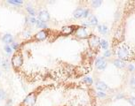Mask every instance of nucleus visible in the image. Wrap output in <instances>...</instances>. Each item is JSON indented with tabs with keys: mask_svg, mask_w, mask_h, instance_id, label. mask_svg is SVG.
I'll return each instance as SVG.
<instances>
[{
	"mask_svg": "<svg viewBox=\"0 0 135 106\" xmlns=\"http://www.w3.org/2000/svg\"><path fill=\"white\" fill-rule=\"evenodd\" d=\"M95 86H96L97 89L99 90V91H105V90L108 89V86H107V84L105 82H103V81H98L96 82V84H95Z\"/></svg>",
	"mask_w": 135,
	"mask_h": 106,
	"instance_id": "9d476101",
	"label": "nucleus"
},
{
	"mask_svg": "<svg viewBox=\"0 0 135 106\" xmlns=\"http://www.w3.org/2000/svg\"><path fill=\"white\" fill-rule=\"evenodd\" d=\"M22 61H23L22 56L20 53H16V54L13 57V58H12V65H13V66L15 67V68H19V67L22 65Z\"/></svg>",
	"mask_w": 135,
	"mask_h": 106,
	"instance_id": "20e7f679",
	"label": "nucleus"
},
{
	"mask_svg": "<svg viewBox=\"0 0 135 106\" xmlns=\"http://www.w3.org/2000/svg\"><path fill=\"white\" fill-rule=\"evenodd\" d=\"M88 22H89L90 26H96L98 25V19H97L96 16L93 15V16H91L90 20H88Z\"/></svg>",
	"mask_w": 135,
	"mask_h": 106,
	"instance_id": "4468645a",
	"label": "nucleus"
},
{
	"mask_svg": "<svg viewBox=\"0 0 135 106\" xmlns=\"http://www.w3.org/2000/svg\"><path fill=\"white\" fill-rule=\"evenodd\" d=\"M5 51L7 53V54H12L13 53V49L11 48V46H9L8 44H6L5 45Z\"/></svg>",
	"mask_w": 135,
	"mask_h": 106,
	"instance_id": "412c9836",
	"label": "nucleus"
},
{
	"mask_svg": "<svg viewBox=\"0 0 135 106\" xmlns=\"http://www.w3.org/2000/svg\"><path fill=\"white\" fill-rule=\"evenodd\" d=\"M26 10H27V12L29 13V14H30L32 17H35L36 15H37V13H36V10L34 9L32 6H27V7H26Z\"/></svg>",
	"mask_w": 135,
	"mask_h": 106,
	"instance_id": "dca6fc26",
	"label": "nucleus"
},
{
	"mask_svg": "<svg viewBox=\"0 0 135 106\" xmlns=\"http://www.w3.org/2000/svg\"><path fill=\"white\" fill-rule=\"evenodd\" d=\"M128 69H129V71H131V72H133L134 71V66H133V65H128Z\"/></svg>",
	"mask_w": 135,
	"mask_h": 106,
	"instance_id": "7c9ffc66",
	"label": "nucleus"
},
{
	"mask_svg": "<svg viewBox=\"0 0 135 106\" xmlns=\"http://www.w3.org/2000/svg\"><path fill=\"white\" fill-rule=\"evenodd\" d=\"M133 100H134V99H133V98H131V100H130V102H131V104H132V105H133V104H134V102H133Z\"/></svg>",
	"mask_w": 135,
	"mask_h": 106,
	"instance_id": "2f4dec72",
	"label": "nucleus"
},
{
	"mask_svg": "<svg viewBox=\"0 0 135 106\" xmlns=\"http://www.w3.org/2000/svg\"><path fill=\"white\" fill-rule=\"evenodd\" d=\"M90 14V11L88 9H84V13H83V17L84 18H88Z\"/></svg>",
	"mask_w": 135,
	"mask_h": 106,
	"instance_id": "393cba45",
	"label": "nucleus"
},
{
	"mask_svg": "<svg viewBox=\"0 0 135 106\" xmlns=\"http://www.w3.org/2000/svg\"><path fill=\"white\" fill-rule=\"evenodd\" d=\"M111 56V51H110L109 50H106L104 51V57H106V58H109V57Z\"/></svg>",
	"mask_w": 135,
	"mask_h": 106,
	"instance_id": "cd10ccee",
	"label": "nucleus"
},
{
	"mask_svg": "<svg viewBox=\"0 0 135 106\" xmlns=\"http://www.w3.org/2000/svg\"><path fill=\"white\" fill-rule=\"evenodd\" d=\"M101 4H102V1H101V0H94V1L92 2V6H93L94 8L100 7V6Z\"/></svg>",
	"mask_w": 135,
	"mask_h": 106,
	"instance_id": "aec40b11",
	"label": "nucleus"
},
{
	"mask_svg": "<svg viewBox=\"0 0 135 106\" xmlns=\"http://www.w3.org/2000/svg\"><path fill=\"white\" fill-rule=\"evenodd\" d=\"M48 34L44 29H42L39 32H37L35 36V39L37 40V41H44V40L47 38Z\"/></svg>",
	"mask_w": 135,
	"mask_h": 106,
	"instance_id": "6e6552de",
	"label": "nucleus"
},
{
	"mask_svg": "<svg viewBox=\"0 0 135 106\" xmlns=\"http://www.w3.org/2000/svg\"><path fill=\"white\" fill-rule=\"evenodd\" d=\"M75 26H66V27H63L61 28V33L65 36H70L75 30Z\"/></svg>",
	"mask_w": 135,
	"mask_h": 106,
	"instance_id": "1a4fd4ad",
	"label": "nucleus"
},
{
	"mask_svg": "<svg viewBox=\"0 0 135 106\" xmlns=\"http://www.w3.org/2000/svg\"><path fill=\"white\" fill-rule=\"evenodd\" d=\"M116 54H117L118 59L122 60V61H131L133 59L134 52H133V48L131 45L125 43H121L117 46Z\"/></svg>",
	"mask_w": 135,
	"mask_h": 106,
	"instance_id": "f257e3e1",
	"label": "nucleus"
},
{
	"mask_svg": "<svg viewBox=\"0 0 135 106\" xmlns=\"http://www.w3.org/2000/svg\"><path fill=\"white\" fill-rule=\"evenodd\" d=\"M84 82H86L87 84H93V79H92V78H90V77L84 78Z\"/></svg>",
	"mask_w": 135,
	"mask_h": 106,
	"instance_id": "5701e85b",
	"label": "nucleus"
},
{
	"mask_svg": "<svg viewBox=\"0 0 135 106\" xmlns=\"http://www.w3.org/2000/svg\"><path fill=\"white\" fill-rule=\"evenodd\" d=\"M7 3L11 5H14V6H21L23 4L22 1H20V0H8Z\"/></svg>",
	"mask_w": 135,
	"mask_h": 106,
	"instance_id": "6ab92c4d",
	"label": "nucleus"
},
{
	"mask_svg": "<svg viewBox=\"0 0 135 106\" xmlns=\"http://www.w3.org/2000/svg\"><path fill=\"white\" fill-rule=\"evenodd\" d=\"M98 31L100 33V34H105L107 32H108V27L105 25H99L98 26Z\"/></svg>",
	"mask_w": 135,
	"mask_h": 106,
	"instance_id": "2eb2a0df",
	"label": "nucleus"
},
{
	"mask_svg": "<svg viewBox=\"0 0 135 106\" xmlns=\"http://www.w3.org/2000/svg\"><path fill=\"white\" fill-rule=\"evenodd\" d=\"M83 13H84V9L83 8H77V9L75 10L73 15L76 19H80L83 17Z\"/></svg>",
	"mask_w": 135,
	"mask_h": 106,
	"instance_id": "f8f14e48",
	"label": "nucleus"
},
{
	"mask_svg": "<svg viewBox=\"0 0 135 106\" xmlns=\"http://www.w3.org/2000/svg\"><path fill=\"white\" fill-rule=\"evenodd\" d=\"M76 36L80 39H84V38H88V33L85 27H79L76 28Z\"/></svg>",
	"mask_w": 135,
	"mask_h": 106,
	"instance_id": "39448f33",
	"label": "nucleus"
},
{
	"mask_svg": "<svg viewBox=\"0 0 135 106\" xmlns=\"http://www.w3.org/2000/svg\"><path fill=\"white\" fill-rule=\"evenodd\" d=\"M23 36H24V37H26V38H28V37H30V32L29 31H25V32L23 33Z\"/></svg>",
	"mask_w": 135,
	"mask_h": 106,
	"instance_id": "c756f323",
	"label": "nucleus"
},
{
	"mask_svg": "<svg viewBox=\"0 0 135 106\" xmlns=\"http://www.w3.org/2000/svg\"><path fill=\"white\" fill-rule=\"evenodd\" d=\"M11 48L13 49V50H18V48H19V44L17 43H12Z\"/></svg>",
	"mask_w": 135,
	"mask_h": 106,
	"instance_id": "bb28decb",
	"label": "nucleus"
},
{
	"mask_svg": "<svg viewBox=\"0 0 135 106\" xmlns=\"http://www.w3.org/2000/svg\"><path fill=\"white\" fill-rule=\"evenodd\" d=\"M0 64H1V65H2L3 68H5V69H8V67H9V65H8V60L7 59H4Z\"/></svg>",
	"mask_w": 135,
	"mask_h": 106,
	"instance_id": "4be33fe9",
	"label": "nucleus"
},
{
	"mask_svg": "<svg viewBox=\"0 0 135 106\" xmlns=\"http://www.w3.org/2000/svg\"><path fill=\"white\" fill-rule=\"evenodd\" d=\"M114 65H115L117 68H124L126 65V64L124 61H122V60H120V59H116L115 61H114Z\"/></svg>",
	"mask_w": 135,
	"mask_h": 106,
	"instance_id": "ddd939ff",
	"label": "nucleus"
},
{
	"mask_svg": "<svg viewBox=\"0 0 135 106\" xmlns=\"http://www.w3.org/2000/svg\"><path fill=\"white\" fill-rule=\"evenodd\" d=\"M100 47L103 49V50H108V43L106 40H100Z\"/></svg>",
	"mask_w": 135,
	"mask_h": 106,
	"instance_id": "f3484780",
	"label": "nucleus"
},
{
	"mask_svg": "<svg viewBox=\"0 0 135 106\" xmlns=\"http://www.w3.org/2000/svg\"><path fill=\"white\" fill-rule=\"evenodd\" d=\"M2 41H3V43H5L6 44L12 43H13V36H12V34H6L2 37Z\"/></svg>",
	"mask_w": 135,
	"mask_h": 106,
	"instance_id": "9b49d317",
	"label": "nucleus"
},
{
	"mask_svg": "<svg viewBox=\"0 0 135 106\" xmlns=\"http://www.w3.org/2000/svg\"><path fill=\"white\" fill-rule=\"evenodd\" d=\"M97 96L100 97V98H104V97L106 96V94L102 91H98L97 92Z\"/></svg>",
	"mask_w": 135,
	"mask_h": 106,
	"instance_id": "b1692460",
	"label": "nucleus"
},
{
	"mask_svg": "<svg viewBox=\"0 0 135 106\" xmlns=\"http://www.w3.org/2000/svg\"><path fill=\"white\" fill-rule=\"evenodd\" d=\"M29 23L30 24H35L36 23V18L35 17H30V18L29 19Z\"/></svg>",
	"mask_w": 135,
	"mask_h": 106,
	"instance_id": "c85d7f7f",
	"label": "nucleus"
},
{
	"mask_svg": "<svg viewBox=\"0 0 135 106\" xmlns=\"http://www.w3.org/2000/svg\"><path fill=\"white\" fill-rule=\"evenodd\" d=\"M5 98H6V92L3 89H0V100H3Z\"/></svg>",
	"mask_w": 135,
	"mask_h": 106,
	"instance_id": "a878e982",
	"label": "nucleus"
},
{
	"mask_svg": "<svg viewBox=\"0 0 135 106\" xmlns=\"http://www.w3.org/2000/svg\"><path fill=\"white\" fill-rule=\"evenodd\" d=\"M37 17H38V20L44 22V23L49 21V20H50V14L48 13L47 11H46V10L41 11L40 13L37 14Z\"/></svg>",
	"mask_w": 135,
	"mask_h": 106,
	"instance_id": "0eeeda50",
	"label": "nucleus"
},
{
	"mask_svg": "<svg viewBox=\"0 0 135 106\" xmlns=\"http://www.w3.org/2000/svg\"><path fill=\"white\" fill-rule=\"evenodd\" d=\"M0 63H1V59H0Z\"/></svg>",
	"mask_w": 135,
	"mask_h": 106,
	"instance_id": "473e14b6",
	"label": "nucleus"
},
{
	"mask_svg": "<svg viewBox=\"0 0 135 106\" xmlns=\"http://www.w3.org/2000/svg\"><path fill=\"white\" fill-rule=\"evenodd\" d=\"M35 24L38 28H46V27H47V26L46 25V23H44V22L40 21V20H36Z\"/></svg>",
	"mask_w": 135,
	"mask_h": 106,
	"instance_id": "a211bd4d",
	"label": "nucleus"
},
{
	"mask_svg": "<svg viewBox=\"0 0 135 106\" xmlns=\"http://www.w3.org/2000/svg\"><path fill=\"white\" fill-rule=\"evenodd\" d=\"M36 100H37V97H36L35 93H31L29 95L26 96V98L23 101V104L25 106H33L36 103Z\"/></svg>",
	"mask_w": 135,
	"mask_h": 106,
	"instance_id": "7ed1b4c3",
	"label": "nucleus"
},
{
	"mask_svg": "<svg viewBox=\"0 0 135 106\" xmlns=\"http://www.w3.org/2000/svg\"><path fill=\"white\" fill-rule=\"evenodd\" d=\"M100 37H98L95 34H91V36H88V43L89 45L91 47V49L93 50H97L100 46Z\"/></svg>",
	"mask_w": 135,
	"mask_h": 106,
	"instance_id": "f03ea898",
	"label": "nucleus"
},
{
	"mask_svg": "<svg viewBox=\"0 0 135 106\" xmlns=\"http://www.w3.org/2000/svg\"><path fill=\"white\" fill-rule=\"evenodd\" d=\"M95 65H96L97 69H99V70H104L107 67V62L104 58L99 57V58H97L96 61H95Z\"/></svg>",
	"mask_w": 135,
	"mask_h": 106,
	"instance_id": "423d86ee",
	"label": "nucleus"
},
{
	"mask_svg": "<svg viewBox=\"0 0 135 106\" xmlns=\"http://www.w3.org/2000/svg\"><path fill=\"white\" fill-rule=\"evenodd\" d=\"M0 76H1V73H0Z\"/></svg>",
	"mask_w": 135,
	"mask_h": 106,
	"instance_id": "72a5a7b5",
	"label": "nucleus"
}]
</instances>
